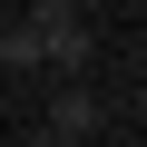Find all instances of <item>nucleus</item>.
<instances>
[{"mask_svg":"<svg viewBox=\"0 0 147 147\" xmlns=\"http://www.w3.org/2000/svg\"><path fill=\"white\" fill-rule=\"evenodd\" d=\"M137 79H147V49H137Z\"/></svg>","mask_w":147,"mask_h":147,"instance_id":"obj_2","label":"nucleus"},{"mask_svg":"<svg viewBox=\"0 0 147 147\" xmlns=\"http://www.w3.org/2000/svg\"><path fill=\"white\" fill-rule=\"evenodd\" d=\"M98 127H108V108H98V88H88V79H59V88H49V108H39V137L79 147V137H98Z\"/></svg>","mask_w":147,"mask_h":147,"instance_id":"obj_1","label":"nucleus"}]
</instances>
